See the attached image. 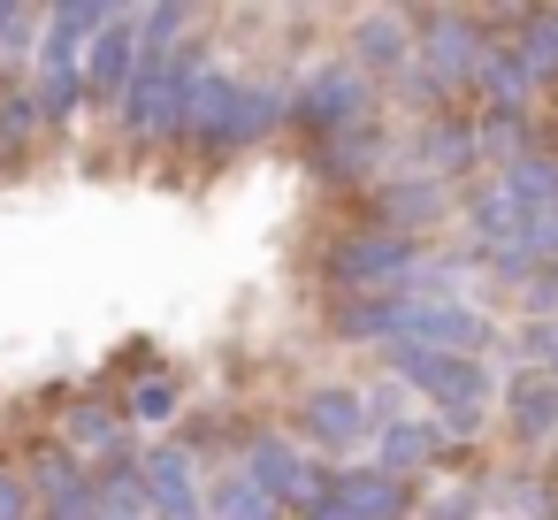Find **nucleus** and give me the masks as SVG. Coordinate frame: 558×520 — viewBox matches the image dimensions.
<instances>
[{
    "instance_id": "23",
    "label": "nucleus",
    "mask_w": 558,
    "mask_h": 520,
    "mask_svg": "<svg viewBox=\"0 0 558 520\" xmlns=\"http://www.w3.org/2000/svg\"><path fill=\"white\" fill-rule=\"evenodd\" d=\"M421 520H482V482H459V489H436L421 505Z\"/></svg>"
},
{
    "instance_id": "2",
    "label": "nucleus",
    "mask_w": 558,
    "mask_h": 520,
    "mask_svg": "<svg viewBox=\"0 0 558 520\" xmlns=\"http://www.w3.org/2000/svg\"><path fill=\"white\" fill-rule=\"evenodd\" d=\"M375 108H383V93H375L344 55H337V62H322V70H306V85H291V93H283V123H299L314 146H322V138H344V131L383 123Z\"/></svg>"
},
{
    "instance_id": "5",
    "label": "nucleus",
    "mask_w": 558,
    "mask_h": 520,
    "mask_svg": "<svg viewBox=\"0 0 558 520\" xmlns=\"http://www.w3.org/2000/svg\"><path fill=\"white\" fill-rule=\"evenodd\" d=\"M299 444H314V451H329V459H352V451H367V444H375L367 398H360V390H344V383H322V390H306V398H299Z\"/></svg>"
},
{
    "instance_id": "13",
    "label": "nucleus",
    "mask_w": 558,
    "mask_h": 520,
    "mask_svg": "<svg viewBox=\"0 0 558 520\" xmlns=\"http://www.w3.org/2000/svg\"><path fill=\"white\" fill-rule=\"evenodd\" d=\"M146 505H154V520H207V482H199V467H192V451L184 444H161L154 459H146Z\"/></svg>"
},
{
    "instance_id": "12",
    "label": "nucleus",
    "mask_w": 558,
    "mask_h": 520,
    "mask_svg": "<svg viewBox=\"0 0 558 520\" xmlns=\"http://www.w3.org/2000/svg\"><path fill=\"white\" fill-rule=\"evenodd\" d=\"M367 199H375V222H383V230H405V238H421V230H436V222L451 215V184H436V177H421V169L383 177Z\"/></svg>"
},
{
    "instance_id": "1",
    "label": "nucleus",
    "mask_w": 558,
    "mask_h": 520,
    "mask_svg": "<svg viewBox=\"0 0 558 520\" xmlns=\"http://www.w3.org/2000/svg\"><path fill=\"white\" fill-rule=\"evenodd\" d=\"M482 24L459 16V9H413V77L398 85L405 100H421L428 116H451L459 100H474V77H482Z\"/></svg>"
},
{
    "instance_id": "8",
    "label": "nucleus",
    "mask_w": 558,
    "mask_h": 520,
    "mask_svg": "<svg viewBox=\"0 0 558 520\" xmlns=\"http://www.w3.org/2000/svg\"><path fill=\"white\" fill-rule=\"evenodd\" d=\"M405 344H428V352L482 360V352L497 344V322H489L474 299H413V314H405Z\"/></svg>"
},
{
    "instance_id": "10",
    "label": "nucleus",
    "mask_w": 558,
    "mask_h": 520,
    "mask_svg": "<svg viewBox=\"0 0 558 520\" xmlns=\"http://www.w3.org/2000/svg\"><path fill=\"white\" fill-rule=\"evenodd\" d=\"M405 169L451 184V177H474L482 169V138H474V116H421L413 146H405Z\"/></svg>"
},
{
    "instance_id": "18",
    "label": "nucleus",
    "mask_w": 558,
    "mask_h": 520,
    "mask_svg": "<svg viewBox=\"0 0 558 520\" xmlns=\"http://www.w3.org/2000/svg\"><path fill=\"white\" fill-rule=\"evenodd\" d=\"M138 16H116L108 32H100V47H93V93H131V77H138Z\"/></svg>"
},
{
    "instance_id": "11",
    "label": "nucleus",
    "mask_w": 558,
    "mask_h": 520,
    "mask_svg": "<svg viewBox=\"0 0 558 520\" xmlns=\"http://www.w3.org/2000/svg\"><path fill=\"white\" fill-rule=\"evenodd\" d=\"M306 169L322 177V184H337V192H352V184H383L390 177V131L383 123H367V131H344V138H322L314 154H306Z\"/></svg>"
},
{
    "instance_id": "9",
    "label": "nucleus",
    "mask_w": 558,
    "mask_h": 520,
    "mask_svg": "<svg viewBox=\"0 0 558 520\" xmlns=\"http://www.w3.org/2000/svg\"><path fill=\"white\" fill-rule=\"evenodd\" d=\"M497 413H505V436H512L520 451L558 444V375H543V367H512V383L497 390Z\"/></svg>"
},
{
    "instance_id": "21",
    "label": "nucleus",
    "mask_w": 558,
    "mask_h": 520,
    "mask_svg": "<svg viewBox=\"0 0 558 520\" xmlns=\"http://www.w3.org/2000/svg\"><path fill=\"white\" fill-rule=\"evenodd\" d=\"M482 505H505V512H520V520H550V512H558V497L543 489L535 467H520V474H489Z\"/></svg>"
},
{
    "instance_id": "20",
    "label": "nucleus",
    "mask_w": 558,
    "mask_h": 520,
    "mask_svg": "<svg viewBox=\"0 0 558 520\" xmlns=\"http://www.w3.org/2000/svg\"><path fill=\"white\" fill-rule=\"evenodd\" d=\"M512 47H520V62H527V77H535V93H543V85H558V9H527V16H520V32H512Z\"/></svg>"
},
{
    "instance_id": "3",
    "label": "nucleus",
    "mask_w": 558,
    "mask_h": 520,
    "mask_svg": "<svg viewBox=\"0 0 558 520\" xmlns=\"http://www.w3.org/2000/svg\"><path fill=\"white\" fill-rule=\"evenodd\" d=\"M421 253H428L421 238L367 222V230H344V238L322 253V276H329L337 299H375V291H405V276L421 268Z\"/></svg>"
},
{
    "instance_id": "6",
    "label": "nucleus",
    "mask_w": 558,
    "mask_h": 520,
    "mask_svg": "<svg viewBox=\"0 0 558 520\" xmlns=\"http://www.w3.org/2000/svg\"><path fill=\"white\" fill-rule=\"evenodd\" d=\"M413 505H421V482H398L383 467H337L314 520H413Z\"/></svg>"
},
{
    "instance_id": "25",
    "label": "nucleus",
    "mask_w": 558,
    "mask_h": 520,
    "mask_svg": "<svg viewBox=\"0 0 558 520\" xmlns=\"http://www.w3.org/2000/svg\"><path fill=\"white\" fill-rule=\"evenodd\" d=\"M543 375H558V322H550V352H543Z\"/></svg>"
},
{
    "instance_id": "15",
    "label": "nucleus",
    "mask_w": 558,
    "mask_h": 520,
    "mask_svg": "<svg viewBox=\"0 0 558 520\" xmlns=\"http://www.w3.org/2000/svg\"><path fill=\"white\" fill-rule=\"evenodd\" d=\"M413 314V291H375V299H337L329 306V337L344 344H398Z\"/></svg>"
},
{
    "instance_id": "19",
    "label": "nucleus",
    "mask_w": 558,
    "mask_h": 520,
    "mask_svg": "<svg viewBox=\"0 0 558 520\" xmlns=\"http://www.w3.org/2000/svg\"><path fill=\"white\" fill-rule=\"evenodd\" d=\"M207 520H291L260 482H245V467L238 474H215L207 482Z\"/></svg>"
},
{
    "instance_id": "7",
    "label": "nucleus",
    "mask_w": 558,
    "mask_h": 520,
    "mask_svg": "<svg viewBox=\"0 0 558 520\" xmlns=\"http://www.w3.org/2000/svg\"><path fill=\"white\" fill-rule=\"evenodd\" d=\"M344 62H352L375 93H383V85H405V77H413V9H367V16L352 24Z\"/></svg>"
},
{
    "instance_id": "16",
    "label": "nucleus",
    "mask_w": 558,
    "mask_h": 520,
    "mask_svg": "<svg viewBox=\"0 0 558 520\" xmlns=\"http://www.w3.org/2000/svg\"><path fill=\"white\" fill-rule=\"evenodd\" d=\"M497 199L512 207V215H527V222H543V215H558V154H520V161H505L497 177Z\"/></svg>"
},
{
    "instance_id": "17",
    "label": "nucleus",
    "mask_w": 558,
    "mask_h": 520,
    "mask_svg": "<svg viewBox=\"0 0 558 520\" xmlns=\"http://www.w3.org/2000/svg\"><path fill=\"white\" fill-rule=\"evenodd\" d=\"M474 100H482V116H527L535 77H527V62H520V47H512V39H489L482 77H474Z\"/></svg>"
},
{
    "instance_id": "14",
    "label": "nucleus",
    "mask_w": 558,
    "mask_h": 520,
    "mask_svg": "<svg viewBox=\"0 0 558 520\" xmlns=\"http://www.w3.org/2000/svg\"><path fill=\"white\" fill-rule=\"evenodd\" d=\"M375 467L383 474H398V482H413V474H428L451 444H444V428H436V413H405V421H390V428H375Z\"/></svg>"
},
{
    "instance_id": "4",
    "label": "nucleus",
    "mask_w": 558,
    "mask_h": 520,
    "mask_svg": "<svg viewBox=\"0 0 558 520\" xmlns=\"http://www.w3.org/2000/svg\"><path fill=\"white\" fill-rule=\"evenodd\" d=\"M383 367H390V383L405 390V398H428L436 413L444 406H482V398H497V375H489V360H459V352H428V344H383Z\"/></svg>"
},
{
    "instance_id": "22",
    "label": "nucleus",
    "mask_w": 558,
    "mask_h": 520,
    "mask_svg": "<svg viewBox=\"0 0 558 520\" xmlns=\"http://www.w3.org/2000/svg\"><path fill=\"white\" fill-rule=\"evenodd\" d=\"M436 428H444V444L459 451V444H474V436H489V398L482 406H444L436 413Z\"/></svg>"
},
{
    "instance_id": "24",
    "label": "nucleus",
    "mask_w": 558,
    "mask_h": 520,
    "mask_svg": "<svg viewBox=\"0 0 558 520\" xmlns=\"http://www.w3.org/2000/svg\"><path fill=\"white\" fill-rule=\"evenodd\" d=\"M169 406H177V390H169V383H146V390L131 398V413H138V421H161Z\"/></svg>"
}]
</instances>
